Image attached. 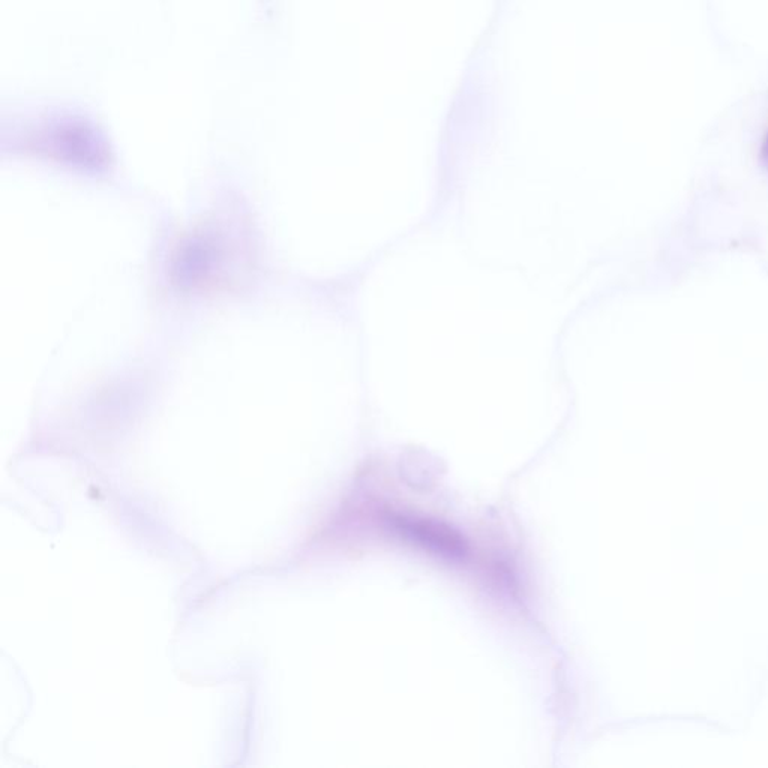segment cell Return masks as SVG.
I'll use <instances>...</instances> for the list:
<instances>
[{"instance_id":"6da1fadb","label":"cell","mask_w":768,"mask_h":768,"mask_svg":"<svg viewBox=\"0 0 768 768\" xmlns=\"http://www.w3.org/2000/svg\"><path fill=\"white\" fill-rule=\"evenodd\" d=\"M219 246L210 236L194 234L180 243L171 261V279L182 288L209 281L218 266Z\"/></svg>"}]
</instances>
